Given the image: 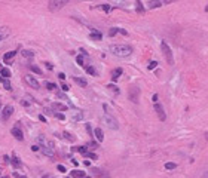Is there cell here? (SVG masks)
<instances>
[{
	"mask_svg": "<svg viewBox=\"0 0 208 178\" xmlns=\"http://www.w3.org/2000/svg\"><path fill=\"white\" fill-rule=\"evenodd\" d=\"M110 52L115 56H119V58H128L132 54V48L130 45H111Z\"/></svg>",
	"mask_w": 208,
	"mask_h": 178,
	"instance_id": "6da1fadb",
	"label": "cell"
},
{
	"mask_svg": "<svg viewBox=\"0 0 208 178\" xmlns=\"http://www.w3.org/2000/svg\"><path fill=\"white\" fill-rule=\"evenodd\" d=\"M39 146H40V150H42V153L43 154H46V156H52L54 154V151H55V146H54V142L52 141H48V140H45V138L42 137H39Z\"/></svg>",
	"mask_w": 208,
	"mask_h": 178,
	"instance_id": "7a4b0ae2",
	"label": "cell"
},
{
	"mask_svg": "<svg viewBox=\"0 0 208 178\" xmlns=\"http://www.w3.org/2000/svg\"><path fill=\"white\" fill-rule=\"evenodd\" d=\"M161 50H162V55H164L165 61L168 62V65H174V56H172L171 48L166 45V42H161Z\"/></svg>",
	"mask_w": 208,
	"mask_h": 178,
	"instance_id": "3957f363",
	"label": "cell"
},
{
	"mask_svg": "<svg viewBox=\"0 0 208 178\" xmlns=\"http://www.w3.org/2000/svg\"><path fill=\"white\" fill-rule=\"evenodd\" d=\"M103 122L107 125V128H110V129H119V123H117V120H116L113 116H111L110 113H106L104 116H103Z\"/></svg>",
	"mask_w": 208,
	"mask_h": 178,
	"instance_id": "277c9868",
	"label": "cell"
},
{
	"mask_svg": "<svg viewBox=\"0 0 208 178\" xmlns=\"http://www.w3.org/2000/svg\"><path fill=\"white\" fill-rule=\"evenodd\" d=\"M70 0H49V9L52 10V12H55V10H60L63 9L65 5H69Z\"/></svg>",
	"mask_w": 208,
	"mask_h": 178,
	"instance_id": "5b68a950",
	"label": "cell"
},
{
	"mask_svg": "<svg viewBox=\"0 0 208 178\" xmlns=\"http://www.w3.org/2000/svg\"><path fill=\"white\" fill-rule=\"evenodd\" d=\"M128 96H130V100L134 102V104H137L140 101V89L137 86H132L130 88V94H128Z\"/></svg>",
	"mask_w": 208,
	"mask_h": 178,
	"instance_id": "8992f818",
	"label": "cell"
},
{
	"mask_svg": "<svg viewBox=\"0 0 208 178\" xmlns=\"http://www.w3.org/2000/svg\"><path fill=\"white\" fill-rule=\"evenodd\" d=\"M24 80L30 85V86L33 88V89H39L40 88V83L36 80V77H33V76H30V74H27V76H24Z\"/></svg>",
	"mask_w": 208,
	"mask_h": 178,
	"instance_id": "52a82bcc",
	"label": "cell"
},
{
	"mask_svg": "<svg viewBox=\"0 0 208 178\" xmlns=\"http://www.w3.org/2000/svg\"><path fill=\"white\" fill-rule=\"evenodd\" d=\"M155 113L158 114L159 120H162V122L166 119V114H165V110H164V107H162L161 104H158V102H155Z\"/></svg>",
	"mask_w": 208,
	"mask_h": 178,
	"instance_id": "ba28073f",
	"label": "cell"
},
{
	"mask_svg": "<svg viewBox=\"0 0 208 178\" xmlns=\"http://www.w3.org/2000/svg\"><path fill=\"white\" fill-rule=\"evenodd\" d=\"M12 113H14V107H12V104L5 105V108H3V111H2V119H3V120H8V119L12 116Z\"/></svg>",
	"mask_w": 208,
	"mask_h": 178,
	"instance_id": "9c48e42d",
	"label": "cell"
},
{
	"mask_svg": "<svg viewBox=\"0 0 208 178\" xmlns=\"http://www.w3.org/2000/svg\"><path fill=\"white\" fill-rule=\"evenodd\" d=\"M10 132H12V135H14L18 141H23V140H24V134H23V131L19 129V126H14Z\"/></svg>",
	"mask_w": 208,
	"mask_h": 178,
	"instance_id": "30bf717a",
	"label": "cell"
},
{
	"mask_svg": "<svg viewBox=\"0 0 208 178\" xmlns=\"http://www.w3.org/2000/svg\"><path fill=\"white\" fill-rule=\"evenodd\" d=\"M15 55H16V52H15V50H9V52H6V54L3 55V61H5L6 64H12V61H14Z\"/></svg>",
	"mask_w": 208,
	"mask_h": 178,
	"instance_id": "8fae6325",
	"label": "cell"
},
{
	"mask_svg": "<svg viewBox=\"0 0 208 178\" xmlns=\"http://www.w3.org/2000/svg\"><path fill=\"white\" fill-rule=\"evenodd\" d=\"M86 56H88V55H85V56H83V55H79L77 58H76V62H77L80 67H85V68L88 67V58H86Z\"/></svg>",
	"mask_w": 208,
	"mask_h": 178,
	"instance_id": "7c38bea8",
	"label": "cell"
},
{
	"mask_svg": "<svg viewBox=\"0 0 208 178\" xmlns=\"http://www.w3.org/2000/svg\"><path fill=\"white\" fill-rule=\"evenodd\" d=\"M10 36V30L8 27H0V42Z\"/></svg>",
	"mask_w": 208,
	"mask_h": 178,
	"instance_id": "4fadbf2b",
	"label": "cell"
},
{
	"mask_svg": "<svg viewBox=\"0 0 208 178\" xmlns=\"http://www.w3.org/2000/svg\"><path fill=\"white\" fill-rule=\"evenodd\" d=\"M10 163H12L14 168H21V166H23V162H21L19 157H16L15 154H12V157H10Z\"/></svg>",
	"mask_w": 208,
	"mask_h": 178,
	"instance_id": "5bb4252c",
	"label": "cell"
},
{
	"mask_svg": "<svg viewBox=\"0 0 208 178\" xmlns=\"http://www.w3.org/2000/svg\"><path fill=\"white\" fill-rule=\"evenodd\" d=\"M70 177H74V178H85L86 177V174L83 172V171H79V169H74L70 172Z\"/></svg>",
	"mask_w": 208,
	"mask_h": 178,
	"instance_id": "9a60e30c",
	"label": "cell"
},
{
	"mask_svg": "<svg viewBox=\"0 0 208 178\" xmlns=\"http://www.w3.org/2000/svg\"><path fill=\"white\" fill-rule=\"evenodd\" d=\"M94 135L97 137V140L100 142H103V140H104V132H103L101 128H95V131H94Z\"/></svg>",
	"mask_w": 208,
	"mask_h": 178,
	"instance_id": "2e32d148",
	"label": "cell"
},
{
	"mask_svg": "<svg viewBox=\"0 0 208 178\" xmlns=\"http://www.w3.org/2000/svg\"><path fill=\"white\" fill-rule=\"evenodd\" d=\"M0 82L3 83V86H5L6 91H10V89H12V86H10V82H9V77L2 76V77H0Z\"/></svg>",
	"mask_w": 208,
	"mask_h": 178,
	"instance_id": "e0dca14e",
	"label": "cell"
},
{
	"mask_svg": "<svg viewBox=\"0 0 208 178\" xmlns=\"http://www.w3.org/2000/svg\"><path fill=\"white\" fill-rule=\"evenodd\" d=\"M120 74H122V68H115L111 71V80H113V82H117V79L120 77Z\"/></svg>",
	"mask_w": 208,
	"mask_h": 178,
	"instance_id": "ac0fdd59",
	"label": "cell"
},
{
	"mask_svg": "<svg viewBox=\"0 0 208 178\" xmlns=\"http://www.w3.org/2000/svg\"><path fill=\"white\" fill-rule=\"evenodd\" d=\"M73 80H74L76 83H77L79 86H82V88L88 86V82H86L85 79H82V77H77V76H74V77H73Z\"/></svg>",
	"mask_w": 208,
	"mask_h": 178,
	"instance_id": "d6986e66",
	"label": "cell"
},
{
	"mask_svg": "<svg viewBox=\"0 0 208 178\" xmlns=\"http://www.w3.org/2000/svg\"><path fill=\"white\" fill-rule=\"evenodd\" d=\"M95 9H100V10H103V12L109 14V12H111L113 6H110V5H100V6H95Z\"/></svg>",
	"mask_w": 208,
	"mask_h": 178,
	"instance_id": "ffe728a7",
	"label": "cell"
},
{
	"mask_svg": "<svg viewBox=\"0 0 208 178\" xmlns=\"http://www.w3.org/2000/svg\"><path fill=\"white\" fill-rule=\"evenodd\" d=\"M135 10H137V14H144V8H143V3H141V0H135Z\"/></svg>",
	"mask_w": 208,
	"mask_h": 178,
	"instance_id": "44dd1931",
	"label": "cell"
},
{
	"mask_svg": "<svg viewBox=\"0 0 208 178\" xmlns=\"http://www.w3.org/2000/svg\"><path fill=\"white\" fill-rule=\"evenodd\" d=\"M74 150L76 151H79V153H80V154H83V156H88V147L86 146H80V147H76V148H74Z\"/></svg>",
	"mask_w": 208,
	"mask_h": 178,
	"instance_id": "7402d4cb",
	"label": "cell"
},
{
	"mask_svg": "<svg viewBox=\"0 0 208 178\" xmlns=\"http://www.w3.org/2000/svg\"><path fill=\"white\" fill-rule=\"evenodd\" d=\"M147 6L150 9H158V8H161V2L159 0H152V2H149Z\"/></svg>",
	"mask_w": 208,
	"mask_h": 178,
	"instance_id": "603a6c76",
	"label": "cell"
},
{
	"mask_svg": "<svg viewBox=\"0 0 208 178\" xmlns=\"http://www.w3.org/2000/svg\"><path fill=\"white\" fill-rule=\"evenodd\" d=\"M52 108H55V110H61V111H64V110H67V105L61 104V102H54V104H52Z\"/></svg>",
	"mask_w": 208,
	"mask_h": 178,
	"instance_id": "cb8c5ba5",
	"label": "cell"
},
{
	"mask_svg": "<svg viewBox=\"0 0 208 178\" xmlns=\"http://www.w3.org/2000/svg\"><path fill=\"white\" fill-rule=\"evenodd\" d=\"M63 137H64L67 141H70V142L76 141V137H74L73 134H70V132H63Z\"/></svg>",
	"mask_w": 208,
	"mask_h": 178,
	"instance_id": "d4e9b609",
	"label": "cell"
},
{
	"mask_svg": "<svg viewBox=\"0 0 208 178\" xmlns=\"http://www.w3.org/2000/svg\"><path fill=\"white\" fill-rule=\"evenodd\" d=\"M21 55H23L24 58H28V59L34 58V52H31V50H25V49H24L23 52H21Z\"/></svg>",
	"mask_w": 208,
	"mask_h": 178,
	"instance_id": "484cf974",
	"label": "cell"
},
{
	"mask_svg": "<svg viewBox=\"0 0 208 178\" xmlns=\"http://www.w3.org/2000/svg\"><path fill=\"white\" fill-rule=\"evenodd\" d=\"M89 39H91V40H101L103 39V36H101V33H91V34H89Z\"/></svg>",
	"mask_w": 208,
	"mask_h": 178,
	"instance_id": "4316f807",
	"label": "cell"
},
{
	"mask_svg": "<svg viewBox=\"0 0 208 178\" xmlns=\"http://www.w3.org/2000/svg\"><path fill=\"white\" fill-rule=\"evenodd\" d=\"M91 172H92L94 175H97V177H107V174H103L100 169H95V168L91 169Z\"/></svg>",
	"mask_w": 208,
	"mask_h": 178,
	"instance_id": "83f0119b",
	"label": "cell"
},
{
	"mask_svg": "<svg viewBox=\"0 0 208 178\" xmlns=\"http://www.w3.org/2000/svg\"><path fill=\"white\" fill-rule=\"evenodd\" d=\"M86 73L91 74V76H95V74H97V70L94 68L92 65H88V67H86Z\"/></svg>",
	"mask_w": 208,
	"mask_h": 178,
	"instance_id": "f1b7e54d",
	"label": "cell"
},
{
	"mask_svg": "<svg viewBox=\"0 0 208 178\" xmlns=\"http://www.w3.org/2000/svg\"><path fill=\"white\" fill-rule=\"evenodd\" d=\"M0 76H5V77H10V71H9V68H2V70H0Z\"/></svg>",
	"mask_w": 208,
	"mask_h": 178,
	"instance_id": "f546056e",
	"label": "cell"
},
{
	"mask_svg": "<svg viewBox=\"0 0 208 178\" xmlns=\"http://www.w3.org/2000/svg\"><path fill=\"white\" fill-rule=\"evenodd\" d=\"M117 33H119V28H117V27H113V28H110V31H109V36L113 37L115 34H117Z\"/></svg>",
	"mask_w": 208,
	"mask_h": 178,
	"instance_id": "4dcf8cb0",
	"label": "cell"
},
{
	"mask_svg": "<svg viewBox=\"0 0 208 178\" xmlns=\"http://www.w3.org/2000/svg\"><path fill=\"white\" fill-rule=\"evenodd\" d=\"M30 70H31V71H34L36 74H42V70L39 68L37 65H30Z\"/></svg>",
	"mask_w": 208,
	"mask_h": 178,
	"instance_id": "1f68e13d",
	"label": "cell"
},
{
	"mask_svg": "<svg viewBox=\"0 0 208 178\" xmlns=\"http://www.w3.org/2000/svg\"><path fill=\"white\" fill-rule=\"evenodd\" d=\"M165 168H166V169H176L177 165L174 163V162H168V163H165Z\"/></svg>",
	"mask_w": 208,
	"mask_h": 178,
	"instance_id": "d6a6232c",
	"label": "cell"
},
{
	"mask_svg": "<svg viewBox=\"0 0 208 178\" xmlns=\"http://www.w3.org/2000/svg\"><path fill=\"white\" fill-rule=\"evenodd\" d=\"M46 88L49 89V91H52V89H57V85L52 82H46Z\"/></svg>",
	"mask_w": 208,
	"mask_h": 178,
	"instance_id": "836d02e7",
	"label": "cell"
},
{
	"mask_svg": "<svg viewBox=\"0 0 208 178\" xmlns=\"http://www.w3.org/2000/svg\"><path fill=\"white\" fill-rule=\"evenodd\" d=\"M107 89H111V91L115 92V94H117V92H119V89H117L115 85H109V86H107Z\"/></svg>",
	"mask_w": 208,
	"mask_h": 178,
	"instance_id": "e575fe53",
	"label": "cell"
},
{
	"mask_svg": "<svg viewBox=\"0 0 208 178\" xmlns=\"http://www.w3.org/2000/svg\"><path fill=\"white\" fill-rule=\"evenodd\" d=\"M73 119H74V120H80V119H83V113H77V114H74Z\"/></svg>",
	"mask_w": 208,
	"mask_h": 178,
	"instance_id": "d590c367",
	"label": "cell"
},
{
	"mask_svg": "<svg viewBox=\"0 0 208 178\" xmlns=\"http://www.w3.org/2000/svg\"><path fill=\"white\" fill-rule=\"evenodd\" d=\"M156 65H158V62H156V61H152V62L149 64V70H153L155 67H156Z\"/></svg>",
	"mask_w": 208,
	"mask_h": 178,
	"instance_id": "8d00e7d4",
	"label": "cell"
},
{
	"mask_svg": "<svg viewBox=\"0 0 208 178\" xmlns=\"http://www.w3.org/2000/svg\"><path fill=\"white\" fill-rule=\"evenodd\" d=\"M86 132L89 135H92V128H91V123H86Z\"/></svg>",
	"mask_w": 208,
	"mask_h": 178,
	"instance_id": "74e56055",
	"label": "cell"
},
{
	"mask_svg": "<svg viewBox=\"0 0 208 178\" xmlns=\"http://www.w3.org/2000/svg\"><path fill=\"white\" fill-rule=\"evenodd\" d=\"M54 116H55L57 119H60V120H64V119H65V117H64V114H60V113H55Z\"/></svg>",
	"mask_w": 208,
	"mask_h": 178,
	"instance_id": "f35d334b",
	"label": "cell"
},
{
	"mask_svg": "<svg viewBox=\"0 0 208 178\" xmlns=\"http://www.w3.org/2000/svg\"><path fill=\"white\" fill-rule=\"evenodd\" d=\"M88 157L92 159V160H97V154H95V153H88Z\"/></svg>",
	"mask_w": 208,
	"mask_h": 178,
	"instance_id": "ab89813d",
	"label": "cell"
},
{
	"mask_svg": "<svg viewBox=\"0 0 208 178\" xmlns=\"http://www.w3.org/2000/svg\"><path fill=\"white\" fill-rule=\"evenodd\" d=\"M31 151H40V146H31Z\"/></svg>",
	"mask_w": 208,
	"mask_h": 178,
	"instance_id": "60d3db41",
	"label": "cell"
},
{
	"mask_svg": "<svg viewBox=\"0 0 208 178\" xmlns=\"http://www.w3.org/2000/svg\"><path fill=\"white\" fill-rule=\"evenodd\" d=\"M88 146H89V147H94V148H98V144H97L95 141H91V142L88 144Z\"/></svg>",
	"mask_w": 208,
	"mask_h": 178,
	"instance_id": "b9f144b4",
	"label": "cell"
},
{
	"mask_svg": "<svg viewBox=\"0 0 208 178\" xmlns=\"http://www.w3.org/2000/svg\"><path fill=\"white\" fill-rule=\"evenodd\" d=\"M57 168H58V171H60V172H65V168L63 166V165H58Z\"/></svg>",
	"mask_w": 208,
	"mask_h": 178,
	"instance_id": "7bdbcfd3",
	"label": "cell"
},
{
	"mask_svg": "<svg viewBox=\"0 0 208 178\" xmlns=\"http://www.w3.org/2000/svg\"><path fill=\"white\" fill-rule=\"evenodd\" d=\"M119 33H122L123 36H128V31H126V30H123V28H119Z\"/></svg>",
	"mask_w": 208,
	"mask_h": 178,
	"instance_id": "ee69618b",
	"label": "cell"
},
{
	"mask_svg": "<svg viewBox=\"0 0 208 178\" xmlns=\"http://www.w3.org/2000/svg\"><path fill=\"white\" fill-rule=\"evenodd\" d=\"M61 89H63L64 92H69V86H67V85H63V86H61Z\"/></svg>",
	"mask_w": 208,
	"mask_h": 178,
	"instance_id": "f6af8a7d",
	"label": "cell"
},
{
	"mask_svg": "<svg viewBox=\"0 0 208 178\" xmlns=\"http://www.w3.org/2000/svg\"><path fill=\"white\" fill-rule=\"evenodd\" d=\"M115 2H116V3H120V5H123V6L126 5V2H125V0H115Z\"/></svg>",
	"mask_w": 208,
	"mask_h": 178,
	"instance_id": "bcb514c9",
	"label": "cell"
},
{
	"mask_svg": "<svg viewBox=\"0 0 208 178\" xmlns=\"http://www.w3.org/2000/svg\"><path fill=\"white\" fill-rule=\"evenodd\" d=\"M58 77H60L61 80H64V79H65V74H64V73H60V74H58Z\"/></svg>",
	"mask_w": 208,
	"mask_h": 178,
	"instance_id": "7dc6e473",
	"label": "cell"
},
{
	"mask_svg": "<svg viewBox=\"0 0 208 178\" xmlns=\"http://www.w3.org/2000/svg\"><path fill=\"white\" fill-rule=\"evenodd\" d=\"M39 119H40V122H46V117L45 116H39Z\"/></svg>",
	"mask_w": 208,
	"mask_h": 178,
	"instance_id": "c3c4849f",
	"label": "cell"
},
{
	"mask_svg": "<svg viewBox=\"0 0 208 178\" xmlns=\"http://www.w3.org/2000/svg\"><path fill=\"white\" fill-rule=\"evenodd\" d=\"M172 2H176V0H164V3H166V5L168 3H172Z\"/></svg>",
	"mask_w": 208,
	"mask_h": 178,
	"instance_id": "681fc988",
	"label": "cell"
},
{
	"mask_svg": "<svg viewBox=\"0 0 208 178\" xmlns=\"http://www.w3.org/2000/svg\"><path fill=\"white\" fill-rule=\"evenodd\" d=\"M156 100H158V95H156V94H155V95L152 96V101H153V102H155V101H156Z\"/></svg>",
	"mask_w": 208,
	"mask_h": 178,
	"instance_id": "f907efd6",
	"label": "cell"
},
{
	"mask_svg": "<svg viewBox=\"0 0 208 178\" xmlns=\"http://www.w3.org/2000/svg\"><path fill=\"white\" fill-rule=\"evenodd\" d=\"M46 67H48L49 70H52V68H54V65H52V64H48V62H46Z\"/></svg>",
	"mask_w": 208,
	"mask_h": 178,
	"instance_id": "816d5d0a",
	"label": "cell"
},
{
	"mask_svg": "<svg viewBox=\"0 0 208 178\" xmlns=\"http://www.w3.org/2000/svg\"><path fill=\"white\" fill-rule=\"evenodd\" d=\"M205 10H207V12H208V5H207V6H205Z\"/></svg>",
	"mask_w": 208,
	"mask_h": 178,
	"instance_id": "f5cc1de1",
	"label": "cell"
},
{
	"mask_svg": "<svg viewBox=\"0 0 208 178\" xmlns=\"http://www.w3.org/2000/svg\"><path fill=\"white\" fill-rule=\"evenodd\" d=\"M0 177H2V169H0Z\"/></svg>",
	"mask_w": 208,
	"mask_h": 178,
	"instance_id": "db71d44e",
	"label": "cell"
},
{
	"mask_svg": "<svg viewBox=\"0 0 208 178\" xmlns=\"http://www.w3.org/2000/svg\"><path fill=\"white\" fill-rule=\"evenodd\" d=\"M0 105H2V101H0Z\"/></svg>",
	"mask_w": 208,
	"mask_h": 178,
	"instance_id": "11a10c76",
	"label": "cell"
}]
</instances>
